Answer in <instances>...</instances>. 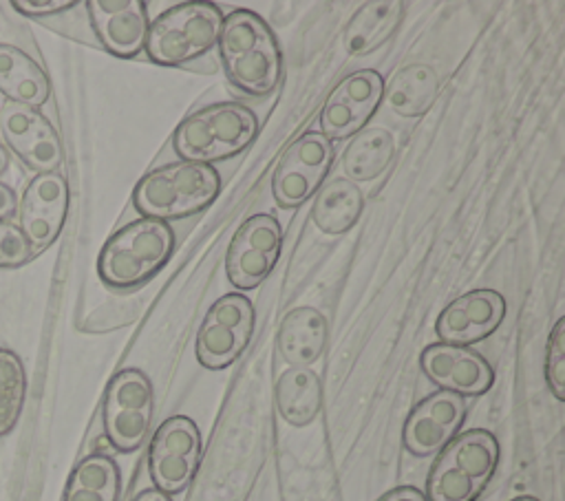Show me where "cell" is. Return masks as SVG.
<instances>
[{
	"label": "cell",
	"instance_id": "cell-3",
	"mask_svg": "<svg viewBox=\"0 0 565 501\" xmlns=\"http://www.w3.org/2000/svg\"><path fill=\"white\" fill-rule=\"evenodd\" d=\"M221 192L214 166L177 161L143 174L132 188V205L141 216L174 221L205 210Z\"/></svg>",
	"mask_w": 565,
	"mask_h": 501
},
{
	"label": "cell",
	"instance_id": "cell-14",
	"mask_svg": "<svg viewBox=\"0 0 565 501\" xmlns=\"http://www.w3.org/2000/svg\"><path fill=\"white\" fill-rule=\"evenodd\" d=\"M68 181L62 172L35 174L18 201V227L26 236L33 254L53 245L68 214Z\"/></svg>",
	"mask_w": 565,
	"mask_h": 501
},
{
	"label": "cell",
	"instance_id": "cell-32",
	"mask_svg": "<svg viewBox=\"0 0 565 501\" xmlns=\"http://www.w3.org/2000/svg\"><path fill=\"white\" fill-rule=\"evenodd\" d=\"M18 210V196L11 185L0 181V221H9Z\"/></svg>",
	"mask_w": 565,
	"mask_h": 501
},
{
	"label": "cell",
	"instance_id": "cell-34",
	"mask_svg": "<svg viewBox=\"0 0 565 501\" xmlns=\"http://www.w3.org/2000/svg\"><path fill=\"white\" fill-rule=\"evenodd\" d=\"M9 163H11V152L0 143V177L9 170Z\"/></svg>",
	"mask_w": 565,
	"mask_h": 501
},
{
	"label": "cell",
	"instance_id": "cell-35",
	"mask_svg": "<svg viewBox=\"0 0 565 501\" xmlns=\"http://www.w3.org/2000/svg\"><path fill=\"white\" fill-rule=\"evenodd\" d=\"M510 501H539L536 497H530V494H521V497H514V499H510Z\"/></svg>",
	"mask_w": 565,
	"mask_h": 501
},
{
	"label": "cell",
	"instance_id": "cell-9",
	"mask_svg": "<svg viewBox=\"0 0 565 501\" xmlns=\"http://www.w3.org/2000/svg\"><path fill=\"white\" fill-rule=\"evenodd\" d=\"M254 320V307L243 294H225L212 302L196 333L199 364L218 371L236 362L252 340Z\"/></svg>",
	"mask_w": 565,
	"mask_h": 501
},
{
	"label": "cell",
	"instance_id": "cell-26",
	"mask_svg": "<svg viewBox=\"0 0 565 501\" xmlns=\"http://www.w3.org/2000/svg\"><path fill=\"white\" fill-rule=\"evenodd\" d=\"M395 139L384 128H362L342 152V170L349 181H373L391 163Z\"/></svg>",
	"mask_w": 565,
	"mask_h": 501
},
{
	"label": "cell",
	"instance_id": "cell-31",
	"mask_svg": "<svg viewBox=\"0 0 565 501\" xmlns=\"http://www.w3.org/2000/svg\"><path fill=\"white\" fill-rule=\"evenodd\" d=\"M377 501H426V494L415 486H397L382 494Z\"/></svg>",
	"mask_w": 565,
	"mask_h": 501
},
{
	"label": "cell",
	"instance_id": "cell-22",
	"mask_svg": "<svg viewBox=\"0 0 565 501\" xmlns=\"http://www.w3.org/2000/svg\"><path fill=\"white\" fill-rule=\"evenodd\" d=\"M404 18V2L382 0L362 4L349 20L342 44L349 55H366L380 49L399 26Z\"/></svg>",
	"mask_w": 565,
	"mask_h": 501
},
{
	"label": "cell",
	"instance_id": "cell-16",
	"mask_svg": "<svg viewBox=\"0 0 565 501\" xmlns=\"http://www.w3.org/2000/svg\"><path fill=\"white\" fill-rule=\"evenodd\" d=\"M505 316V300L497 289H470L452 298L435 320L444 344L470 347L492 335Z\"/></svg>",
	"mask_w": 565,
	"mask_h": 501
},
{
	"label": "cell",
	"instance_id": "cell-1",
	"mask_svg": "<svg viewBox=\"0 0 565 501\" xmlns=\"http://www.w3.org/2000/svg\"><path fill=\"white\" fill-rule=\"evenodd\" d=\"M216 46L227 79L245 95L265 97L280 84L282 51L258 13L234 9L223 15Z\"/></svg>",
	"mask_w": 565,
	"mask_h": 501
},
{
	"label": "cell",
	"instance_id": "cell-29",
	"mask_svg": "<svg viewBox=\"0 0 565 501\" xmlns=\"http://www.w3.org/2000/svg\"><path fill=\"white\" fill-rule=\"evenodd\" d=\"M33 247L29 245L22 230L11 221H0V267L13 269L31 260Z\"/></svg>",
	"mask_w": 565,
	"mask_h": 501
},
{
	"label": "cell",
	"instance_id": "cell-21",
	"mask_svg": "<svg viewBox=\"0 0 565 501\" xmlns=\"http://www.w3.org/2000/svg\"><path fill=\"white\" fill-rule=\"evenodd\" d=\"M278 415L296 426H309L322 408V382L311 366L285 369L274 386Z\"/></svg>",
	"mask_w": 565,
	"mask_h": 501
},
{
	"label": "cell",
	"instance_id": "cell-33",
	"mask_svg": "<svg viewBox=\"0 0 565 501\" xmlns=\"http://www.w3.org/2000/svg\"><path fill=\"white\" fill-rule=\"evenodd\" d=\"M132 501H172V499L168 494H163L161 490H157V488H146L139 494H135Z\"/></svg>",
	"mask_w": 565,
	"mask_h": 501
},
{
	"label": "cell",
	"instance_id": "cell-7",
	"mask_svg": "<svg viewBox=\"0 0 565 501\" xmlns=\"http://www.w3.org/2000/svg\"><path fill=\"white\" fill-rule=\"evenodd\" d=\"M154 393L139 369L117 371L104 393L102 424L108 444L119 452H135L152 424Z\"/></svg>",
	"mask_w": 565,
	"mask_h": 501
},
{
	"label": "cell",
	"instance_id": "cell-28",
	"mask_svg": "<svg viewBox=\"0 0 565 501\" xmlns=\"http://www.w3.org/2000/svg\"><path fill=\"white\" fill-rule=\"evenodd\" d=\"M545 380L556 399H565V318H558L550 331L545 349Z\"/></svg>",
	"mask_w": 565,
	"mask_h": 501
},
{
	"label": "cell",
	"instance_id": "cell-19",
	"mask_svg": "<svg viewBox=\"0 0 565 501\" xmlns=\"http://www.w3.org/2000/svg\"><path fill=\"white\" fill-rule=\"evenodd\" d=\"M327 344V318L316 307H296L282 318L276 347L289 366H311Z\"/></svg>",
	"mask_w": 565,
	"mask_h": 501
},
{
	"label": "cell",
	"instance_id": "cell-4",
	"mask_svg": "<svg viewBox=\"0 0 565 501\" xmlns=\"http://www.w3.org/2000/svg\"><path fill=\"white\" fill-rule=\"evenodd\" d=\"M499 466V441L486 428L459 433L437 452L426 479V501H477Z\"/></svg>",
	"mask_w": 565,
	"mask_h": 501
},
{
	"label": "cell",
	"instance_id": "cell-15",
	"mask_svg": "<svg viewBox=\"0 0 565 501\" xmlns=\"http://www.w3.org/2000/svg\"><path fill=\"white\" fill-rule=\"evenodd\" d=\"M463 419L466 399L448 391H435L408 413L402 428V444L415 457L437 455L459 435Z\"/></svg>",
	"mask_w": 565,
	"mask_h": 501
},
{
	"label": "cell",
	"instance_id": "cell-12",
	"mask_svg": "<svg viewBox=\"0 0 565 501\" xmlns=\"http://www.w3.org/2000/svg\"><path fill=\"white\" fill-rule=\"evenodd\" d=\"M384 99V77L373 68H360L342 77L329 93L320 113V132L347 139L360 132Z\"/></svg>",
	"mask_w": 565,
	"mask_h": 501
},
{
	"label": "cell",
	"instance_id": "cell-23",
	"mask_svg": "<svg viewBox=\"0 0 565 501\" xmlns=\"http://www.w3.org/2000/svg\"><path fill=\"white\" fill-rule=\"evenodd\" d=\"M439 90V77L433 66L415 62L402 66L388 84L384 82V97L393 113L399 117H422L435 104Z\"/></svg>",
	"mask_w": 565,
	"mask_h": 501
},
{
	"label": "cell",
	"instance_id": "cell-10",
	"mask_svg": "<svg viewBox=\"0 0 565 501\" xmlns=\"http://www.w3.org/2000/svg\"><path fill=\"white\" fill-rule=\"evenodd\" d=\"M333 161V146L320 130H307L282 152L274 174L271 194L280 207H296L322 185Z\"/></svg>",
	"mask_w": 565,
	"mask_h": 501
},
{
	"label": "cell",
	"instance_id": "cell-30",
	"mask_svg": "<svg viewBox=\"0 0 565 501\" xmlns=\"http://www.w3.org/2000/svg\"><path fill=\"white\" fill-rule=\"evenodd\" d=\"M77 2L73 0H13L11 7L22 13V15H31V18H42V15H53V13H62L73 9Z\"/></svg>",
	"mask_w": 565,
	"mask_h": 501
},
{
	"label": "cell",
	"instance_id": "cell-6",
	"mask_svg": "<svg viewBox=\"0 0 565 501\" xmlns=\"http://www.w3.org/2000/svg\"><path fill=\"white\" fill-rule=\"evenodd\" d=\"M223 11L214 2H181L166 9L148 26L146 55L159 66H181L216 46Z\"/></svg>",
	"mask_w": 565,
	"mask_h": 501
},
{
	"label": "cell",
	"instance_id": "cell-5",
	"mask_svg": "<svg viewBox=\"0 0 565 501\" xmlns=\"http://www.w3.org/2000/svg\"><path fill=\"white\" fill-rule=\"evenodd\" d=\"M258 132L252 108L238 102H216L188 115L172 135V148L181 161L207 163L243 152Z\"/></svg>",
	"mask_w": 565,
	"mask_h": 501
},
{
	"label": "cell",
	"instance_id": "cell-17",
	"mask_svg": "<svg viewBox=\"0 0 565 501\" xmlns=\"http://www.w3.org/2000/svg\"><path fill=\"white\" fill-rule=\"evenodd\" d=\"M419 366L424 375L439 386V391H448L459 397L483 395L494 384V369L470 347L444 342L428 344L419 355Z\"/></svg>",
	"mask_w": 565,
	"mask_h": 501
},
{
	"label": "cell",
	"instance_id": "cell-13",
	"mask_svg": "<svg viewBox=\"0 0 565 501\" xmlns=\"http://www.w3.org/2000/svg\"><path fill=\"white\" fill-rule=\"evenodd\" d=\"M0 130L9 150L35 174L57 172L62 166V141L55 126L31 106L4 102Z\"/></svg>",
	"mask_w": 565,
	"mask_h": 501
},
{
	"label": "cell",
	"instance_id": "cell-25",
	"mask_svg": "<svg viewBox=\"0 0 565 501\" xmlns=\"http://www.w3.org/2000/svg\"><path fill=\"white\" fill-rule=\"evenodd\" d=\"M121 472L113 457L93 452L71 470L62 501H119Z\"/></svg>",
	"mask_w": 565,
	"mask_h": 501
},
{
	"label": "cell",
	"instance_id": "cell-11",
	"mask_svg": "<svg viewBox=\"0 0 565 501\" xmlns=\"http://www.w3.org/2000/svg\"><path fill=\"white\" fill-rule=\"evenodd\" d=\"M282 252V227L276 216L267 212L252 214L234 232L227 256L225 274L236 289L258 287L276 267Z\"/></svg>",
	"mask_w": 565,
	"mask_h": 501
},
{
	"label": "cell",
	"instance_id": "cell-20",
	"mask_svg": "<svg viewBox=\"0 0 565 501\" xmlns=\"http://www.w3.org/2000/svg\"><path fill=\"white\" fill-rule=\"evenodd\" d=\"M0 93L7 102L40 108L51 97V82L31 55L0 42Z\"/></svg>",
	"mask_w": 565,
	"mask_h": 501
},
{
	"label": "cell",
	"instance_id": "cell-2",
	"mask_svg": "<svg viewBox=\"0 0 565 501\" xmlns=\"http://www.w3.org/2000/svg\"><path fill=\"white\" fill-rule=\"evenodd\" d=\"M174 232L159 218H135L102 245L97 274L113 289H132L152 278L172 256Z\"/></svg>",
	"mask_w": 565,
	"mask_h": 501
},
{
	"label": "cell",
	"instance_id": "cell-8",
	"mask_svg": "<svg viewBox=\"0 0 565 501\" xmlns=\"http://www.w3.org/2000/svg\"><path fill=\"white\" fill-rule=\"evenodd\" d=\"M201 461V433L188 415H172L159 424L148 444V475L157 490L172 497L183 492Z\"/></svg>",
	"mask_w": 565,
	"mask_h": 501
},
{
	"label": "cell",
	"instance_id": "cell-18",
	"mask_svg": "<svg viewBox=\"0 0 565 501\" xmlns=\"http://www.w3.org/2000/svg\"><path fill=\"white\" fill-rule=\"evenodd\" d=\"M99 44L115 57H135L146 46L148 7L141 0H90L86 2Z\"/></svg>",
	"mask_w": 565,
	"mask_h": 501
},
{
	"label": "cell",
	"instance_id": "cell-27",
	"mask_svg": "<svg viewBox=\"0 0 565 501\" xmlns=\"http://www.w3.org/2000/svg\"><path fill=\"white\" fill-rule=\"evenodd\" d=\"M26 399L24 364L11 349L0 347V437L9 435Z\"/></svg>",
	"mask_w": 565,
	"mask_h": 501
},
{
	"label": "cell",
	"instance_id": "cell-24",
	"mask_svg": "<svg viewBox=\"0 0 565 501\" xmlns=\"http://www.w3.org/2000/svg\"><path fill=\"white\" fill-rule=\"evenodd\" d=\"M364 196L360 188L349 179H331L320 185L311 203L313 225L331 236L349 232L362 214Z\"/></svg>",
	"mask_w": 565,
	"mask_h": 501
}]
</instances>
